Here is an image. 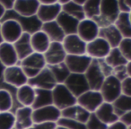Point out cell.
I'll use <instances>...</instances> for the list:
<instances>
[{
    "label": "cell",
    "mask_w": 131,
    "mask_h": 129,
    "mask_svg": "<svg viewBox=\"0 0 131 129\" xmlns=\"http://www.w3.org/2000/svg\"><path fill=\"white\" fill-rule=\"evenodd\" d=\"M118 15L119 11L117 0H101L100 15L93 21L96 22L99 28L107 27L114 24Z\"/></svg>",
    "instance_id": "cell-1"
},
{
    "label": "cell",
    "mask_w": 131,
    "mask_h": 129,
    "mask_svg": "<svg viewBox=\"0 0 131 129\" xmlns=\"http://www.w3.org/2000/svg\"><path fill=\"white\" fill-rule=\"evenodd\" d=\"M19 66H21L28 79H30L36 76L42 69L46 67L47 65L43 54L32 52L31 55L21 60L19 62Z\"/></svg>",
    "instance_id": "cell-2"
},
{
    "label": "cell",
    "mask_w": 131,
    "mask_h": 129,
    "mask_svg": "<svg viewBox=\"0 0 131 129\" xmlns=\"http://www.w3.org/2000/svg\"><path fill=\"white\" fill-rule=\"evenodd\" d=\"M6 20H15L20 24L22 27L23 31L29 34H32V33L36 32L38 31H40L42 24L40 22L36 15L31 17H24L22 15H19L18 14L15 13L14 10H10V11H6L4 17L2 20L0 21V22H4Z\"/></svg>",
    "instance_id": "cell-3"
},
{
    "label": "cell",
    "mask_w": 131,
    "mask_h": 129,
    "mask_svg": "<svg viewBox=\"0 0 131 129\" xmlns=\"http://www.w3.org/2000/svg\"><path fill=\"white\" fill-rule=\"evenodd\" d=\"M52 101L53 105L59 110L69 108L77 104V98L68 91L64 84H58L52 90Z\"/></svg>",
    "instance_id": "cell-4"
},
{
    "label": "cell",
    "mask_w": 131,
    "mask_h": 129,
    "mask_svg": "<svg viewBox=\"0 0 131 129\" xmlns=\"http://www.w3.org/2000/svg\"><path fill=\"white\" fill-rule=\"evenodd\" d=\"M99 91L104 102L112 103L117 98H118L122 94L120 81L113 75H110L104 79Z\"/></svg>",
    "instance_id": "cell-5"
},
{
    "label": "cell",
    "mask_w": 131,
    "mask_h": 129,
    "mask_svg": "<svg viewBox=\"0 0 131 129\" xmlns=\"http://www.w3.org/2000/svg\"><path fill=\"white\" fill-rule=\"evenodd\" d=\"M102 102L103 99L99 91L89 90L77 98V104L84 108L89 113H94Z\"/></svg>",
    "instance_id": "cell-6"
},
{
    "label": "cell",
    "mask_w": 131,
    "mask_h": 129,
    "mask_svg": "<svg viewBox=\"0 0 131 129\" xmlns=\"http://www.w3.org/2000/svg\"><path fill=\"white\" fill-rule=\"evenodd\" d=\"M92 60L86 54L67 55L64 63L71 74H84L92 63Z\"/></svg>",
    "instance_id": "cell-7"
},
{
    "label": "cell",
    "mask_w": 131,
    "mask_h": 129,
    "mask_svg": "<svg viewBox=\"0 0 131 129\" xmlns=\"http://www.w3.org/2000/svg\"><path fill=\"white\" fill-rule=\"evenodd\" d=\"M60 118H61V110H59L54 105L46 106L40 109H33L32 111L33 124L46 123V122L57 123V121Z\"/></svg>",
    "instance_id": "cell-8"
},
{
    "label": "cell",
    "mask_w": 131,
    "mask_h": 129,
    "mask_svg": "<svg viewBox=\"0 0 131 129\" xmlns=\"http://www.w3.org/2000/svg\"><path fill=\"white\" fill-rule=\"evenodd\" d=\"M64 85L68 88V91L75 97H79L81 94L89 91L90 88L87 84L84 74H71L68 75Z\"/></svg>",
    "instance_id": "cell-9"
},
{
    "label": "cell",
    "mask_w": 131,
    "mask_h": 129,
    "mask_svg": "<svg viewBox=\"0 0 131 129\" xmlns=\"http://www.w3.org/2000/svg\"><path fill=\"white\" fill-rule=\"evenodd\" d=\"M84 75L87 81L90 90H93V91H99L104 79L106 78L99 66L97 59L92 60V63L90 64L89 67L87 68Z\"/></svg>",
    "instance_id": "cell-10"
},
{
    "label": "cell",
    "mask_w": 131,
    "mask_h": 129,
    "mask_svg": "<svg viewBox=\"0 0 131 129\" xmlns=\"http://www.w3.org/2000/svg\"><path fill=\"white\" fill-rule=\"evenodd\" d=\"M4 81L6 84L17 89L24 84H27L28 77L18 64L15 66L6 67L4 71Z\"/></svg>",
    "instance_id": "cell-11"
},
{
    "label": "cell",
    "mask_w": 131,
    "mask_h": 129,
    "mask_svg": "<svg viewBox=\"0 0 131 129\" xmlns=\"http://www.w3.org/2000/svg\"><path fill=\"white\" fill-rule=\"evenodd\" d=\"M111 49V48L103 39L97 37L93 40L86 43L85 54L92 59H104Z\"/></svg>",
    "instance_id": "cell-12"
},
{
    "label": "cell",
    "mask_w": 131,
    "mask_h": 129,
    "mask_svg": "<svg viewBox=\"0 0 131 129\" xmlns=\"http://www.w3.org/2000/svg\"><path fill=\"white\" fill-rule=\"evenodd\" d=\"M27 84L34 89L49 90V91H51L58 84L47 66L36 76L28 79Z\"/></svg>",
    "instance_id": "cell-13"
},
{
    "label": "cell",
    "mask_w": 131,
    "mask_h": 129,
    "mask_svg": "<svg viewBox=\"0 0 131 129\" xmlns=\"http://www.w3.org/2000/svg\"><path fill=\"white\" fill-rule=\"evenodd\" d=\"M24 33L20 24L15 20H6L1 22V34L4 42L14 44Z\"/></svg>",
    "instance_id": "cell-14"
},
{
    "label": "cell",
    "mask_w": 131,
    "mask_h": 129,
    "mask_svg": "<svg viewBox=\"0 0 131 129\" xmlns=\"http://www.w3.org/2000/svg\"><path fill=\"white\" fill-rule=\"evenodd\" d=\"M99 30L100 28L94 21L85 18L79 22L77 34L81 40H84L85 43H88L98 37Z\"/></svg>",
    "instance_id": "cell-15"
},
{
    "label": "cell",
    "mask_w": 131,
    "mask_h": 129,
    "mask_svg": "<svg viewBox=\"0 0 131 129\" xmlns=\"http://www.w3.org/2000/svg\"><path fill=\"white\" fill-rule=\"evenodd\" d=\"M47 66H53L64 63L67 56L63 45L60 42H50L49 49L43 54Z\"/></svg>",
    "instance_id": "cell-16"
},
{
    "label": "cell",
    "mask_w": 131,
    "mask_h": 129,
    "mask_svg": "<svg viewBox=\"0 0 131 129\" xmlns=\"http://www.w3.org/2000/svg\"><path fill=\"white\" fill-rule=\"evenodd\" d=\"M62 45L67 55H84L86 43L77 34L67 35L62 41Z\"/></svg>",
    "instance_id": "cell-17"
},
{
    "label": "cell",
    "mask_w": 131,
    "mask_h": 129,
    "mask_svg": "<svg viewBox=\"0 0 131 129\" xmlns=\"http://www.w3.org/2000/svg\"><path fill=\"white\" fill-rule=\"evenodd\" d=\"M62 7L57 1L52 5H40L37 11L36 16L41 24L56 21L58 15L61 13Z\"/></svg>",
    "instance_id": "cell-18"
},
{
    "label": "cell",
    "mask_w": 131,
    "mask_h": 129,
    "mask_svg": "<svg viewBox=\"0 0 131 129\" xmlns=\"http://www.w3.org/2000/svg\"><path fill=\"white\" fill-rule=\"evenodd\" d=\"M32 108L31 107H23L15 110V123L14 129H29L33 125L32 121Z\"/></svg>",
    "instance_id": "cell-19"
},
{
    "label": "cell",
    "mask_w": 131,
    "mask_h": 129,
    "mask_svg": "<svg viewBox=\"0 0 131 129\" xmlns=\"http://www.w3.org/2000/svg\"><path fill=\"white\" fill-rule=\"evenodd\" d=\"M39 6V0H15L13 10L19 15L31 17L36 15Z\"/></svg>",
    "instance_id": "cell-20"
},
{
    "label": "cell",
    "mask_w": 131,
    "mask_h": 129,
    "mask_svg": "<svg viewBox=\"0 0 131 129\" xmlns=\"http://www.w3.org/2000/svg\"><path fill=\"white\" fill-rule=\"evenodd\" d=\"M0 61L6 67L19 64V59L13 44L3 42L0 44Z\"/></svg>",
    "instance_id": "cell-21"
},
{
    "label": "cell",
    "mask_w": 131,
    "mask_h": 129,
    "mask_svg": "<svg viewBox=\"0 0 131 129\" xmlns=\"http://www.w3.org/2000/svg\"><path fill=\"white\" fill-rule=\"evenodd\" d=\"M98 37L103 39L106 42L110 45L111 49L118 48V44L122 40L123 37L119 33L116 27L114 25H109L107 27L100 28L99 30Z\"/></svg>",
    "instance_id": "cell-22"
},
{
    "label": "cell",
    "mask_w": 131,
    "mask_h": 129,
    "mask_svg": "<svg viewBox=\"0 0 131 129\" xmlns=\"http://www.w3.org/2000/svg\"><path fill=\"white\" fill-rule=\"evenodd\" d=\"M13 45L18 56L19 62L33 52L31 46V34L29 33L24 32Z\"/></svg>",
    "instance_id": "cell-23"
},
{
    "label": "cell",
    "mask_w": 131,
    "mask_h": 129,
    "mask_svg": "<svg viewBox=\"0 0 131 129\" xmlns=\"http://www.w3.org/2000/svg\"><path fill=\"white\" fill-rule=\"evenodd\" d=\"M56 22H58L59 27L64 31L66 36L71 34H77L79 21L75 19L74 17L70 16L69 15L61 11V13L58 15V18L56 19Z\"/></svg>",
    "instance_id": "cell-24"
},
{
    "label": "cell",
    "mask_w": 131,
    "mask_h": 129,
    "mask_svg": "<svg viewBox=\"0 0 131 129\" xmlns=\"http://www.w3.org/2000/svg\"><path fill=\"white\" fill-rule=\"evenodd\" d=\"M91 113H89L87 110L79 106L78 104L73 105L69 108L61 110V116L65 118H69L75 121L81 122V123L85 124L86 121L89 118V116Z\"/></svg>",
    "instance_id": "cell-25"
},
{
    "label": "cell",
    "mask_w": 131,
    "mask_h": 129,
    "mask_svg": "<svg viewBox=\"0 0 131 129\" xmlns=\"http://www.w3.org/2000/svg\"><path fill=\"white\" fill-rule=\"evenodd\" d=\"M35 99V89L29 84H24L16 89V100L23 107H31Z\"/></svg>",
    "instance_id": "cell-26"
},
{
    "label": "cell",
    "mask_w": 131,
    "mask_h": 129,
    "mask_svg": "<svg viewBox=\"0 0 131 129\" xmlns=\"http://www.w3.org/2000/svg\"><path fill=\"white\" fill-rule=\"evenodd\" d=\"M40 31H42L49 37L50 42H60V43H62L64 38L66 37V34L64 33V31H62V29L59 27V25L56 21L42 24Z\"/></svg>",
    "instance_id": "cell-27"
},
{
    "label": "cell",
    "mask_w": 131,
    "mask_h": 129,
    "mask_svg": "<svg viewBox=\"0 0 131 129\" xmlns=\"http://www.w3.org/2000/svg\"><path fill=\"white\" fill-rule=\"evenodd\" d=\"M50 40L42 31H38L31 34V46L33 52L44 54L49 49Z\"/></svg>",
    "instance_id": "cell-28"
},
{
    "label": "cell",
    "mask_w": 131,
    "mask_h": 129,
    "mask_svg": "<svg viewBox=\"0 0 131 129\" xmlns=\"http://www.w3.org/2000/svg\"><path fill=\"white\" fill-rule=\"evenodd\" d=\"M94 114L106 125H111L118 120V118L115 115L113 111L111 103H108V102H102V105L96 109Z\"/></svg>",
    "instance_id": "cell-29"
},
{
    "label": "cell",
    "mask_w": 131,
    "mask_h": 129,
    "mask_svg": "<svg viewBox=\"0 0 131 129\" xmlns=\"http://www.w3.org/2000/svg\"><path fill=\"white\" fill-rule=\"evenodd\" d=\"M113 25L118 29L123 38H131V20L130 14L119 13Z\"/></svg>",
    "instance_id": "cell-30"
},
{
    "label": "cell",
    "mask_w": 131,
    "mask_h": 129,
    "mask_svg": "<svg viewBox=\"0 0 131 129\" xmlns=\"http://www.w3.org/2000/svg\"><path fill=\"white\" fill-rule=\"evenodd\" d=\"M53 105L52 93L49 90L35 89V99L31 106L32 109H40L46 106Z\"/></svg>",
    "instance_id": "cell-31"
},
{
    "label": "cell",
    "mask_w": 131,
    "mask_h": 129,
    "mask_svg": "<svg viewBox=\"0 0 131 129\" xmlns=\"http://www.w3.org/2000/svg\"><path fill=\"white\" fill-rule=\"evenodd\" d=\"M115 115L118 118L131 111V97L121 94L111 103Z\"/></svg>",
    "instance_id": "cell-32"
},
{
    "label": "cell",
    "mask_w": 131,
    "mask_h": 129,
    "mask_svg": "<svg viewBox=\"0 0 131 129\" xmlns=\"http://www.w3.org/2000/svg\"><path fill=\"white\" fill-rule=\"evenodd\" d=\"M104 61L111 68H115L119 66H125L128 62H131V61H127L124 57L123 55L120 53V51L118 50V48L111 49L110 53L107 55V56L104 58Z\"/></svg>",
    "instance_id": "cell-33"
},
{
    "label": "cell",
    "mask_w": 131,
    "mask_h": 129,
    "mask_svg": "<svg viewBox=\"0 0 131 129\" xmlns=\"http://www.w3.org/2000/svg\"><path fill=\"white\" fill-rule=\"evenodd\" d=\"M47 67L51 72L57 84H64L68 75H70L69 70L68 69L65 63L53 65V66H47Z\"/></svg>",
    "instance_id": "cell-34"
},
{
    "label": "cell",
    "mask_w": 131,
    "mask_h": 129,
    "mask_svg": "<svg viewBox=\"0 0 131 129\" xmlns=\"http://www.w3.org/2000/svg\"><path fill=\"white\" fill-rule=\"evenodd\" d=\"M61 7L62 11L64 13L69 15L70 16L74 17L75 19L78 20L79 22L85 19L84 10H83V6L77 5L74 1H67L65 4L62 5Z\"/></svg>",
    "instance_id": "cell-35"
},
{
    "label": "cell",
    "mask_w": 131,
    "mask_h": 129,
    "mask_svg": "<svg viewBox=\"0 0 131 129\" xmlns=\"http://www.w3.org/2000/svg\"><path fill=\"white\" fill-rule=\"evenodd\" d=\"M101 0H86L83 6L84 16L86 19L94 20L100 15Z\"/></svg>",
    "instance_id": "cell-36"
},
{
    "label": "cell",
    "mask_w": 131,
    "mask_h": 129,
    "mask_svg": "<svg viewBox=\"0 0 131 129\" xmlns=\"http://www.w3.org/2000/svg\"><path fill=\"white\" fill-rule=\"evenodd\" d=\"M14 100L11 93L6 90H0V112L13 111Z\"/></svg>",
    "instance_id": "cell-37"
},
{
    "label": "cell",
    "mask_w": 131,
    "mask_h": 129,
    "mask_svg": "<svg viewBox=\"0 0 131 129\" xmlns=\"http://www.w3.org/2000/svg\"><path fill=\"white\" fill-rule=\"evenodd\" d=\"M15 123V118L13 112H0V129H14Z\"/></svg>",
    "instance_id": "cell-38"
},
{
    "label": "cell",
    "mask_w": 131,
    "mask_h": 129,
    "mask_svg": "<svg viewBox=\"0 0 131 129\" xmlns=\"http://www.w3.org/2000/svg\"><path fill=\"white\" fill-rule=\"evenodd\" d=\"M56 124L57 125L66 127L68 129H86L85 124L75 121V120L73 119H69V118H62V116L57 121Z\"/></svg>",
    "instance_id": "cell-39"
},
{
    "label": "cell",
    "mask_w": 131,
    "mask_h": 129,
    "mask_svg": "<svg viewBox=\"0 0 131 129\" xmlns=\"http://www.w3.org/2000/svg\"><path fill=\"white\" fill-rule=\"evenodd\" d=\"M118 49L127 61H131V38L122 39Z\"/></svg>",
    "instance_id": "cell-40"
},
{
    "label": "cell",
    "mask_w": 131,
    "mask_h": 129,
    "mask_svg": "<svg viewBox=\"0 0 131 129\" xmlns=\"http://www.w3.org/2000/svg\"><path fill=\"white\" fill-rule=\"evenodd\" d=\"M86 129H107V126L96 116L94 113H91L85 123Z\"/></svg>",
    "instance_id": "cell-41"
},
{
    "label": "cell",
    "mask_w": 131,
    "mask_h": 129,
    "mask_svg": "<svg viewBox=\"0 0 131 129\" xmlns=\"http://www.w3.org/2000/svg\"><path fill=\"white\" fill-rule=\"evenodd\" d=\"M114 77H116L118 80H119L120 82L123 81L124 79L127 78V77H130L127 71V67L125 66H117L115 68H112V75Z\"/></svg>",
    "instance_id": "cell-42"
},
{
    "label": "cell",
    "mask_w": 131,
    "mask_h": 129,
    "mask_svg": "<svg viewBox=\"0 0 131 129\" xmlns=\"http://www.w3.org/2000/svg\"><path fill=\"white\" fill-rule=\"evenodd\" d=\"M120 88H121L122 94L131 97V77H127L123 81H121Z\"/></svg>",
    "instance_id": "cell-43"
},
{
    "label": "cell",
    "mask_w": 131,
    "mask_h": 129,
    "mask_svg": "<svg viewBox=\"0 0 131 129\" xmlns=\"http://www.w3.org/2000/svg\"><path fill=\"white\" fill-rule=\"evenodd\" d=\"M57 127L56 123L46 122V123H37L33 124L29 129H55Z\"/></svg>",
    "instance_id": "cell-44"
},
{
    "label": "cell",
    "mask_w": 131,
    "mask_h": 129,
    "mask_svg": "<svg viewBox=\"0 0 131 129\" xmlns=\"http://www.w3.org/2000/svg\"><path fill=\"white\" fill-rule=\"evenodd\" d=\"M97 61H98L99 66H100V67H101V69H102V73H103L104 76L108 77V76H110V75H112V68H111V66H108L107 64L105 63V61H104V59H97Z\"/></svg>",
    "instance_id": "cell-45"
},
{
    "label": "cell",
    "mask_w": 131,
    "mask_h": 129,
    "mask_svg": "<svg viewBox=\"0 0 131 129\" xmlns=\"http://www.w3.org/2000/svg\"><path fill=\"white\" fill-rule=\"evenodd\" d=\"M118 7L119 13L131 14L130 1H118Z\"/></svg>",
    "instance_id": "cell-46"
},
{
    "label": "cell",
    "mask_w": 131,
    "mask_h": 129,
    "mask_svg": "<svg viewBox=\"0 0 131 129\" xmlns=\"http://www.w3.org/2000/svg\"><path fill=\"white\" fill-rule=\"evenodd\" d=\"M118 121L123 123L124 125H127V126H130L131 125V111L127 112L122 115V116H120L119 118H118Z\"/></svg>",
    "instance_id": "cell-47"
},
{
    "label": "cell",
    "mask_w": 131,
    "mask_h": 129,
    "mask_svg": "<svg viewBox=\"0 0 131 129\" xmlns=\"http://www.w3.org/2000/svg\"><path fill=\"white\" fill-rule=\"evenodd\" d=\"M15 0H0V4L6 11L13 10Z\"/></svg>",
    "instance_id": "cell-48"
},
{
    "label": "cell",
    "mask_w": 131,
    "mask_h": 129,
    "mask_svg": "<svg viewBox=\"0 0 131 129\" xmlns=\"http://www.w3.org/2000/svg\"><path fill=\"white\" fill-rule=\"evenodd\" d=\"M107 129H128V126L125 125L120 121H116L111 125H109L107 126Z\"/></svg>",
    "instance_id": "cell-49"
},
{
    "label": "cell",
    "mask_w": 131,
    "mask_h": 129,
    "mask_svg": "<svg viewBox=\"0 0 131 129\" xmlns=\"http://www.w3.org/2000/svg\"><path fill=\"white\" fill-rule=\"evenodd\" d=\"M58 0H39V3L40 5H52L55 4Z\"/></svg>",
    "instance_id": "cell-50"
},
{
    "label": "cell",
    "mask_w": 131,
    "mask_h": 129,
    "mask_svg": "<svg viewBox=\"0 0 131 129\" xmlns=\"http://www.w3.org/2000/svg\"><path fill=\"white\" fill-rule=\"evenodd\" d=\"M5 13H6V10L4 9V7H3V6H1V4H0V21L2 20V18L4 17Z\"/></svg>",
    "instance_id": "cell-51"
},
{
    "label": "cell",
    "mask_w": 131,
    "mask_h": 129,
    "mask_svg": "<svg viewBox=\"0 0 131 129\" xmlns=\"http://www.w3.org/2000/svg\"><path fill=\"white\" fill-rule=\"evenodd\" d=\"M74 2L77 5H78V6H83L84 5V3H85L86 0H73Z\"/></svg>",
    "instance_id": "cell-52"
},
{
    "label": "cell",
    "mask_w": 131,
    "mask_h": 129,
    "mask_svg": "<svg viewBox=\"0 0 131 129\" xmlns=\"http://www.w3.org/2000/svg\"><path fill=\"white\" fill-rule=\"evenodd\" d=\"M3 42H4V40L2 38V34H1V22H0V44H2Z\"/></svg>",
    "instance_id": "cell-53"
},
{
    "label": "cell",
    "mask_w": 131,
    "mask_h": 129,
    "mask_svg": "<svg viewBox=\"0 0 131 129\" xmlns=\"http://www.w3.org/2000/svg\"><path fill=\"white\" fill-rule=\"evenodd\" d=\"M55 129H68V128H66V127H63V126H59V125H57V127Z\"/></svg>",
    "instance_id": "cell-54"
}]
</instances>
